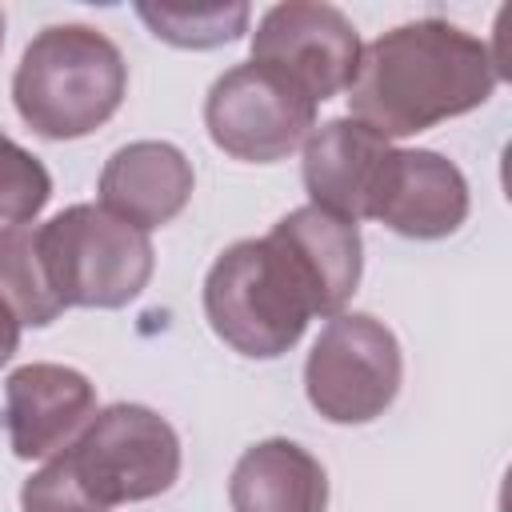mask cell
<instances>
[{
    "instance_id": "obj_2",
    "label": "cell",
    "mask_w": 512,
    "mask_h": 512,
    "mask_svg": "<svg viewBox=\"0 0 512 512\" xmlns=\"http://www.w3.org/2000/svg\"><path fill=\"white\" fill-rule=\"evenodd\" d=\"M180 476L176 428L144 404H108L20 488V512H108L168 492Z\"/></svg>"
},
{
    "instance_id": "obj_7",
    "label": "cell",
    "mask_w": 512,
    "mask_h": 512,
    "mask_svg": "<svg viewBox=\"0 0 512 512\" xmlns=\"http://www.w3.org/2000/svg\"><path fill=\"white\" fill-rule=\"evenodd\" d=\"M204 128L220 152L248 164H276L316 128V100L268 64H236L204 96Z\"/></svg>"
},
{
    "instance_id": "obj_6",
    "label": "cell",
    "mask_w": 512,
    "mask_h": 512,
    "mask_svg": "<svg viewBox=\"0 0 512 512\" xmlns=\"http://www.w3.org/2000/svg\"><path fill=\"white\" fill-rule=\"evenodd\" d=\"M400 376L396 332L372 312H336L304 360V396L328 424H368L392 408Z\"/></svg>"
},
{
    "instance_id": "obj_18",
    "label": "cell",
    "mask_w": 512,
    "mask_h": 512,
    "mask_svg": "<svg viewBox=\"0 0 512 512\" xmlns=\"http://www.w3.org/2000/svg\"><path fill=\"white\" fill-rule=\"evenodd\" d=\"M20 328H24V324H20V320L12 316V308L0 300V368L16 356V348H20Z\"/></svg>"
},
{
    "instance_id": "obj_5",
    "label": "cell",
    "mask_w": 512,
    "mask_h": 512,
    "mask_svg": "<svg viewBox=\"0 0 512 512\" xmlns=\"http://www.w3.org/2000/svg\"><path fill=\"white\" fill-rule=\"evenodd\" d=\"M36 252L60 308H124L156 268L148 232L100 204H72L36 224Z\"/></svg>"
},
{
    "instance_id": "obj_19",
    "label": "cell",
    "mask_w": 512,
    "mask_h": 512,
    "mask_svg": "<svg viewBox=\"0 0 512 512\" xmlns=\"http://www.w3.org/2000/svg\"><path fill=\"white\" fill-rule=\"evenodd\" d=\"M0 48H4V12H0Z\"/></svg>"
},
{
    "instance_id": "obj_16",
    "label": "cell",
    "mask_w": 512,
    "mask_h": 512,
    "mask_svg": "<svg viewBox=\"0 0 512 512\" xmlns=\"http://www.w3.org/2000/svg\"><path fill=\"white\" fill-rule=\"evenodd\" d=\"M148 32L172 48H220L248 32V4H136Z\"/></svg>"
},
{
    "instance_id": "obj_17",
    "label": "cell",
    "mask_w": 512,
    "mask_h": 512,
    "mask_svg": "<svg viewBox=\"0 0 512 512\" xmlns=\"http://www.w3.org/2000/svg\"><path fill=\"white\" fill-rule=\"evenodd\" d=\"M48 200H52L48 168L0 128V220L28 224L44 212Z\"/></svg>"
},
{
    "instance_id": "obj_11",
    "label": "cell",
    "mask_w": 512,
    "mask_h": 512,
    "mask_svg": "<svg viewBox=\"0 0 512 512\" xmlns=\"http://www.w3.org/2000/svg\"><path fill=\"white\" fill-rule=\"evenodd\" d=\"M468 204V180L448 156L396 148L372 220L408 240H444L468 220Z\"/></svg>"
},
{
    "instance_id": "obj_15",
    "label": "cell",
    "mask_w": 512,
    "mask_h": 512,
    "mask_svg": "<svg viewBox=\"0 0 512 512\" xmlns=\"http://www.w3.org/2000/svg\"><path fill=\"white\" fill-rule=\"evenodd\" d=\"M0 300L12 316L28 328H48L64 308L56 304L40 252H36V224H4L0 228Z\"/></svg>"
},
{
    "instance_id": "obj_8",
    "label": "cell",
    "mask_w": 512,
    "mask_h": 512,
    "mask_svg": "<svg viewBox=\"0 0 512 512\" xmlns=\"http://www.w3.org/2000/svg\"><path fill=\"white\" fill-rule=\"evenodd\" d=\"M360 36L336 4L284 0L272 4L252 32V60L284 72L316 104L340 96L360 64Z\"/></svg>"
},
{
    "instance_id": "obj_12",
    "label": "cell",
    "mask_w": 512,
    "mask_h": 512,
    "mask_svg": "<svg viewBox=\"0 0 512 512\" xmlns=\"http://www.w3.org/2000/svg\"><path fill=\"white\" fill-rule=\"evenodd\" d=\"M196 172L192 160L168 140H132L104 160L100 208L124 224L152 232L184 212L192 200Z\"/></svg>"
},
{
    "instance_id": "obj_13",
    "label": "cell",
    "mask_w": 512,
    "mask_h": 512,
    "mask_svg": "<svg viewBox=\"0 0 512 512\" xmlns=\"http://www.w3.org/2000/svg\"><path fill=\"white\" fill-rule=\"evenodd\" d=\"M228 504L232 512H328V472L304 444L272 436L240 452Z\"/></svg>"
},
{
    "instance_id": "obj_3",
    "label": "cell",
    "mask_w": 512,
    "mask_h": 512,
    "mask_svg": "<svg viewBox=\"0 0 512 512\" xmlns=\"http://www.w3.org/2000/svg\"><path fill=\"white\" fill-rule=\"evenodd\" d=\"M204 316L212 332L248 360L284 356L320 316V292L300 256L280 236L228 244L204 276Z\"/></svg>"
},
{
    "instance_id": "obj_1",
    "label": "cell",
    "mask_w": 512,
    "mask_h": 512,
    "mask_svg": "<svg viewBox=\"0 0 512 512\" xmlns=\"http://www.w3.org/2000/svg\"><path fill=\"white\" fill-rule=\"evenodd\" d=\"M500 80L480 36L428 16L376 36L360 52L348 116L384 140H400L488 104Z\"/></svg>"
},
{
    "instance_id": "obj_10",
    "label": "cell",
    "mask_w": 512,
    "mask_h": 512,
    "mask_svg": "<svg viewBox=\"0 0 512 512\" xmlns=\"http://www.w3.org/2000/svg\"><path fill=\"white\" fill-rule=\"evenodd\" d=\"M392 152H396L392 140L368 132L352 116L316 124L304 136V164H300L312 204L352 224L372 220Z\"/></svg>"
},
{
    "instance_id": "obj_14",
    "label": "cell",
    "mask_w": 512,
    "mask_h": 512,
    "mask_svg": "<svg viewBox=\"0 0 512 512\" xmlns=\"http://www.w3.org/2000/svg\"><path fill=\"white\" fill-rule=\"evenodd\" d=\"M272 236H280L300 264L308 268L316 292H320V316H336L344 312V304L352 300L356 284H360V268H364V240L360 228L352 220H340L316 204L292 208L288 216H280L272 224Z\"/></svg>"
},
{
    "instance_id": "obj_4",
    "label": "cell",
    "mask_w": 512,
    "mask_h": 512,
    "mask_svg": "<svg viewBox=\"0 0 512 512\" xmlns=\"http://www.w3.org/2000/svg\"><path fill=\"white\" fill-rule=\"evenodd\" d=\"M128 92L116 40L92 24H48L12 72V104L44 140H80L108 124Z\"/></svg>"
},
{
    "instance_id": "obj_9",
    "label": "cell",
    "mask_w": 512,
    "mask_h": 512,
    "mask_svg": "<svg viewBox=\"0 0 512 512\" xmlns=\"http://www.w3.org/2000/svg\"><path fill=\"white\" fill-rule=\"evenodd\" d=\"M96 416V388L68 364H20L4 380V428L20 460H52Z\"/></svg>"
}]
</instances>
